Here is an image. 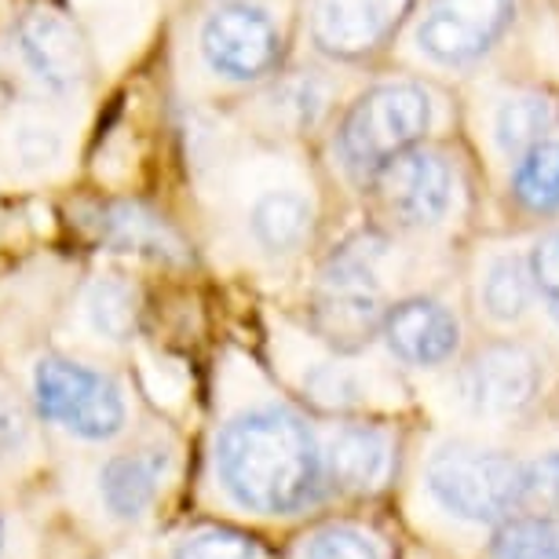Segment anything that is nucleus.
<instances>
[{
  "label": "nucleus",
  "instance_id": "f257e3e1",
  "mask_svg": "<svg viewBox=\"0 0 559 559\" xmlns=\"http://www.w3.org/2000/svg\"><path fill=\"white\" fill-rule=\"evenodd\" d=\"M216 476L238 509L267 520L308 512L325 490L319 439L286 406L230 417L216 442Z\"/></svg>",
  "mask_w": 559,
  "mask_h": 559
},
{
  "label": "nucleus",
  "instance_id": "f03ea898",
  "mask_svg": "<svg viewBox=\"0 0 559 559\" xmlns=\"http://www.w3.org/2000/svg\"><path fill=\"white\" fill-rule=\"evenodd\" d=\"M381 241L377 238H352L322 263L319 282L311 289V330L322 336L333 352L355 355L381 333L384 322V289L377 278V260H381Z\"/></svg>",
  "mask_w": 559,
  "mask_h": 559
},
{
  "label": "nucleus",
  "instance_id": "7ed1b4c3",
  "mask_svg": "<svg viewBox=\"0 0 559 559\" xmlns=\"http://www.w3.org/2000/svg\"><path fill=\"white\" fill-rule=\"evenodd\" d=\"M431 103L428 88L417 81H384L355 99L336 129V157L344 173L369 183L381 168L409 146L425 140L431 129Z\"/></svg>",
  "mask_w": 559,
  "mask_h": 559
},
{
  "label": "nucleus",
  "instance_id": "20e7f679",
  "mask_svg": "<svg viewBox=\"0 0 559 559\" xmlns=\"http://www.w3.org/2000/svg\"><path fill=\"white\" fill-rule=\"evenodd\" d=\"M431 501L453 520L472 526H498L520 512L523 461L479 442H442L425 464Z\"/></svg>",
  "mask_w": 559,
  "mask_h": 559
},
{
  "label": "nucleus",
  "instance_id": "39448f33",
  "mask_svg": "<svg viewBox=\"0 0 559 559\" xmlns=\"http://www.w3.org/2000/svg\"><path fill=\"white\" fill-rule=\"evenodd\" d=\"M34 403L40 417L88 442H107L129 425L118 381L99 369L48 355L34 366Z\"/></svg>",
  "mask_w": 559,
  "mask_h": 559
},
{
  "label": "nucleus",
  "instance_id": "423d86ee",
  "mask_svg": "<svg viewBox=\"0 0 559 559\" xmlns=\"http://www.w3.org/2000/svg\"><path fill=\"white\" fill-rule=\"evenodd\" d=\"M545 369L531 347L498 341L479 347L457 373V399L479 420H512L542 395Z\"/></svg>",
  "mask_w": 559,
  "mask_h": 559
},
{
  "label": "nucleus",
  "instance_id": "0eeeda50",
  "mask_svg": "<svg viewBox=\"0 0 559 559\" xmlns=\"http://www.w3.org/2000/svg\"><path fill=\"white\" fill-rule=\"evenodd\" d=\"M202 56L224 81L257 84L278 70L282 29L249 0H224L202 26Z\"/></svg>",
  "mask_w": 559,
  "mask_h": 559
},
{
  "label": "nucleus",
  "instance_id": "6e6552de",
  "mask_svg": "<svg viewBox=\"0 0 559 559\" xmlns=\"http://www.w3.org/2000/svg\"><path fill=\"white\" fill-rule=\"evenodd\" d=\"M515 19V0H428L417 48L439 67H468L498 45Z\"/></svg>",
  "mask_w": 559,
  "mask_h": 559
},
{
  "label": "nucleus",
  "instance_id": "1a4fd4ad",
  "mask_svg": "<svg viewBox=\"0 0 559 559\" xmlns=\"http://www.w3.org/2000/svg\"><path fill=\"white\" fill-rule=\"evenodd\" d=\"M369 183L381 198L384 216L409 230L439 224L453 202L450 162L439 151H428L420 143L392 157Z\"/></svg>",
  "mask_w": 559,
  "mask_h": 559
},
{
  "label": "nucleus",
  "instance_id": "9d476101",
  "mask_svg": "<svg viewBox=\"0 0 559 559\" xmlns=\"http://www.w3.org/2000/svg\"><path fill=\"white\" fill-rule=\"evenodd\" d=\"M15 51L29 78L51 96H73L88 81V45L56 8H29L19 15Z\"/></svg>",
  "mask_w": 559,
  "mask_h": 559
},
{
  "label": "nucleus",
  "instance_id": "9b49d317",
  "mask_svg": "<svg viewBox=\"0 0 559 559\" xmlns=\"http://www.w3.org/2000/svg\"><path fill=\"white\" fill-rule=\"evenodd\" d=\"M409 0H314L311 40L330 59H366L395 34Z\"/></svg>",
  "mask_w": 559,
  "mask_h": 559
},
{
  "label": "nucleus",
  "instance_id": "f8f14e48",
  "mask_svg": "<svg viewBox=\"0 0 559 559\" xmlns=\"http://www.w3.org/2000/svg\"><path fill=\"white\" fill-rule=\"evenodd\" d=\"M84 227L99 246L114 252H132V257L157 260V263H187L191 249H187L183 235L165 219L154 205L140 202V198H107L96 202L84 213Z\"/></svg>",
  "mask_w": 559,
  "mask_h": 559
},
{
  "label": "nucleus",
  "instance_id": "ddd939ff",
  "mask_svg": "<svg viewBox=\"0 0 559 559\" xmlns=\"http://www.w3.org/2000/svg\"><path fill=\"white\" fill-rule=\"evenodd\" d=\"M381 336L399 362L417 369H439L461 352V322L436 297H406L388 304Z\"/></svg>",
  "mask_w": 559,
  "mask_h": 559
},
{
  "label": "nucleus",
  "instance_id": "4468645a",
  "mask_svg": "<svg viewBox=\"0 0 559 559\" xmlns=\"http://www.w3.org/2000/svg\"><path fill=\"white\" fill-rule=\"evenodd\" d=\"M325 487L352 498L384 490L395 472V439L381 425H344L322 450Z\"/></svg>",
  "mask_w": 559,
  "mask_h": 559
},
{
  "label": "nucleus",
  "instance_id": "2eb2a0df",
  "mask_svg": "<svg viewBox=\"0 0 559 559\" xmlns=\"http://www.w3.org/2000/svg\"><path fill=\"white\" fill-rule=\"evenodd\" d=\"M173 453L162 447H140L124 450L99 468V501L118 523H135L154 509L162 493Z\"/></svg>",
  "mask_w": 559,
  "mask_h": 559
},
{
  "label": "nucleus",
  "instance_id": "dca6fc26",
  "mask_svg": "<svg viewBox=\"0 0 559 559\" xmlns=\"http://www.w3.org/2000/svg\"><path fill=\"white\" fill-rule=\"evenodd\" d=\"M314 209L300 191H267L249 209V230L267 257H293L308 246Z\"/></svg>",
  "mask_w": 559,
  "mask_h": 559
},
{
  "label": "nucleus",
  "instance_id": "f3484780",
  "mask_svg": "<svg viewBox=\"0 0 559 559\" xmlns=\"http://www.w3.org/2000/svg\"><path fill=\"white\" fill-rule=\"evenodd\" d=\"M84 314L103 341L129 344L140 330V293L121 274H99L84 293Z\"/></svg>",
  "mask_w": 559,
  "mask_h": 559
},
{
  "label": "nucleus",
  "instance_id": "a211bd4d",
  "mask_svg": "<svg viewBox=\"0 0 559 559\" xmlns=\"http://www.w3.org/2000/svg\"><path fill=\"white\" fill-rule=\"evenodd\" d=\"M483 311L490 314V322L498 325H515L526 319L534 304V278H531V260L504 252V257L490 260L487 274H483L479 286Z\"/></svg>",
  "mask_w": 559,
  "mask_h": 559
},
{
  "label": "nucleus",
  "instance_id": "6ab92c4d",
  "mask_svg": "<svg viewBox=\"0 0 559 559\" xmlns=\"http://www.w3.org/2000/svg\"><path fill=\"white\" fill-rule=\"evenodd\" d=\"M330 107V84H325L319 73H289V78H278L267 92V110L274 121L289 124V129H311L319 124V118Z\"/></svg>",
  "mask_w": 559,
  "mask_h": 559
},
{
  "label": "nucleus",
  "instance_id": "aec40b11",
  "mask_svg": "<svg viewBox=\"0 0 559 559\" xmlns=\"http://www.w3.org/2000/svg\"><path fill=\"white\" fill-rule=\"evenodd\" d=\"M515 202L531 213H556L559 209V143L542 140L520 154L512 173Z\"/></svg>",
  "mask_w": 559,
  "mask_h": 559
},
{
  "label": "nucleus",
  "instance_id": "412c9836",
  "mask_svg": "<svg viewBox=\"0 0 559 559\" xmlns=\"http://www.w3.org/2000/svg\"><path fill=\"white\" fill-rule=\"evenodd\" d=\"M552 129V103L542 96H515L504 99L498 118H493V140L501 154L520 157L531 146H537Z\"/></svg>",
  "mask_w": 559,
  "mask_h": 559
},
{
  "label": "nucleus",
  "instance_id": "4be33fe9",
  "mask_svg": "<svg viewBox=\"0 0 559 559\" xmlns=\"http://www.w3.org/2000/svg\"><path fill=\"white\" fill-rule=\"evenodd\" d=\"M490 559H559L556 523H545L537 515H509L498 523L490 542Z\"/></svg>",
  "mask_w": 559,
  "mask_h": 559
},
{
  "label": "nucleus",
  "instance_id": "5701e85b",
  "mask_svg": "<svg viewBox=\"0 0 559 559\" xmlns=\"http://www.w3.org/2000/svg\"><path fill=\"white\" fill-rule=\"evenodd\" d=\"M304 395H308V403L330 409V414H352V409L366 406L369 384L355 369H347L341 362H314L304 373Z\"/></svg>",
  "mask_w": 559,
  "mask_h": 559
},
{
  "label": "nucleus",
  "instance_id": "b1692460",
  "mask_svg": "<svg viewBox=\"0 0 559 559\" xmlns=\"http://www.w3.org/2000/svg\"><path fill=\"white\" fill-rule=\"evenodd\" d=\"M520 512L537 515L545 523H559V453L523 461Z\"/></svg>",
  "mask_w": 559,
  "mask_h": 559
},
{
  "label": "nucleus",
  "instance_id": "393cba45",
  "mask_svg": "<svg viewBox=\"0 0 559 559\" xmlns=\"http://www.w3.org/2000/svg\"><path fill=\"white\" fill-rule=\"evenodd\" d=\"M300 559H384L381 545L373 542L366 531L347 523H333L314 531L308 542H304Z\"/></svg>",
  "mask_w": 559,
  "mask_h": 559
},
{
  "label": "nucleus",
  "instance_id": "a878e982",
  "mask_svg": "<svg viewBox=\"0 0 559 559\" xmlns=\"http://www.w3.org/2000/svg\"><path fill=\"white\" fill-rule=\"evenodd\" d=\"M173 559H257V548L246 534L224 531V526H209L191 537H183Z\"/></svg>",
  "mask_w": 559,
  "mask_h": 559
},
{
  "label": "nucleus",
  "instance_id": "bb28decb",
  "mask_svg": "<svg viewBox=\"0 0 559 559\" xmlns=\"http://www.w3.org/2000/svg\"><path fill=\"white\" fill-rule=\"evenodd\" d=\"M526 260H531L534 297H542L545 311L559 325V230H548V235L537 238Z\"/></svg>",
  "mask_w": 559,
  "mask_h": 559
},
{
  "label": "nucleus",
  "instance_id": "cd10ccee",
  "mask_svg": "<svg viewBox=\"0 0 559 559\" xmlns=\"http://www.w3.org/2000/svg\"><path fill=\"white\" fill-rule=\"evenodd\" d=\"M12 151L23 168H48L62 154V140L51 124L23 121L12 135Z\"/></svg>",
  "mask_w": 559,
  "mask_h": 559
},
{
  "label": "nucleus",
  "instance_id": "c85d7f7f",
  "mask_svg": "<svg viewBox=\"0 0 559 559\" xmlns=\"http://www.w3.org/2000/svg\"><path fill=\"white\" fill-rule=\"evenodd\" d=\"M29 439V417L8 392H0V464L12 461Z\"/></svg>",
  "mask_w": 559,
  "mask_h": 559
},
{
  "label": "nucleus",
  "instance_id": "c756f323",
  "mask_svg": "<svg viewBox=\"0 0 559 559\" xmlns=\"http://www.w3.org/2000/svg\"><path fill=\"white\" fill-rule=\"evenodd\" d=\"M0 552H4V520H0Z\"/></svg>",
  "mask_w": 559,
  "mask_h": 559
},
{
  "label": "nucleus",
  "instance_id": "7c9ffc66",
  "mask_svg": "<svg viewBox=\"0 0 559 559\" xmlns=\"http://www.w3.org/2000/svg\"><path fill=\"white\" fill-rule=\"evenodd\" d=\"M219 4H224V0H219Z\"/></svg>",
  "mask_w": 559,
  "mask_h": 559
}]
</instances>
